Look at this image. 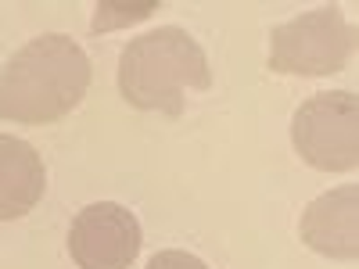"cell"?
Segmentation results:
<instances>
[{
  "mask_svg": "<svg viewBox=\"0 0 359 269\" xmlns=\"http://www.w3.org/2000/svg\"><path fill=\"white\" fill-rule=\"evenodd\" d=\"M90 90V57L65 33L22 43L0 72V118L47 126L65 118Z\"/></svg>",
  "mask_w": 359,
  "mask_h": 269,
  "instance_id": "cell-1",
  "label": "cell"
},
{
  "mask_svg": "<svg viewBox=\"0 0 359 269\" xmlns=\"http://www.w3.org/2000/svg\"><path fill=\"white\" fill-rule=\"evenodd\" d=\"M355 29L341 8L323 4L269 33V69L284 76H334L352 62Z\"/></svg>",
  "mask_w": 359,
  "mask_h": 269,
  "instance_id": "cell-3",
  "label": "cell"
},
{
  "mask_svg": "<svg viewBox=\"0 0 359 269\" xmlns=\"http://www.w3.org/2000/svg\"><path fill=\"white\" fill-rule=\"evenodd\" d=\"M144 233L126 205L94 201L69 226V255L79 269H130L140 255Z\"/></svg>",
  "mask_w": 359,
  "mask_h": 269,
  "instance_id": "cell-5",
  "label": "cell"
},
{
  "mask_svg": "<svg viewBox=\"0 0 359 269\" xmlns=\"http://www.w3.org/2000/svg\"><path fill=\"white\" fill-rule=\"evenodd\" d=\"M155 8L158 4H130V8H118V4H97V11H94V33H111V29H123V25H130V22H140V18H147V15H155Z\"/></svg>",
  "mask_w": 359,
  "mask_h": 269,
  "instance_id": "cell-8",
  "label": "cell"
},
{
  "mask_svg": "<svg viewBox=\"0 0 359 269\" xmlns=\"http://www.w3.org/2000/svg\"><path fill=\"white\" fill-rule=\"evenodd\" d=\"M298 237L316 255L355 262L359 258V187L345 184L320 194L298 219Z\"/></svg>",
  "mask_w": 359,
  "mask_h": 269,
  "instance_id": "cell-6",
  "label": "cell"
},
{
  "mask_svg": "<svg viewBox=\"0 0 359 269\" xmlns=\"http://www.w3.org/2000/svg\"><path fill=\"white\" fill-rule=\"evenodd\" d=\"M291 144L320 172H352L359 162V97L352 90H323L302 101L291 118Z\"/></svg>",
  "mask_w": 359,
  "mask_h": 269,
  "instance_id": "cell-4",
  "label": "cell"
},
{
  "mask_svg": "<svg viewBox=\"0 0 359 269\" xmlns=\"http://www.w3.org/2000/svg\"><path fill=\"white\" fill-rule=\"evenodd\" d=\"M47 191V169L29 140L0 133V223L29 216Z\"/></svg>",
  "mask_w": 359,
  "mask_h": 269,
  "instance_id": "cell-7",
  "label": "cell"
},
{
  "mask_svg": "<svg viewBox=\"0 0 359 269\" xmlns=\"http://www.w3.org/2000/svg\"><path fill=\"white\" fill-rule=\"evenodd\" d=\"M212 86V69L201 43L180 25H162L133 36L118 54V94L137 111L184 115L187 94Z\"/></svg>",
  "mask_w": 359,
  "mask_h": 269,
  "instance_id": "cell-2",
  "label": "cell"
},
{
  "mask_svg": "<svg viewBox=\"0 0 359 269\" xmlns=\"http://www.w3.org/2000/svg\"><path fill=\"white\" fill-rule=\"evenodd\" d=\"M144 269H208V265L184 248H165V251H155Z\"/></svg>",
  "mask_w": 359,
  "mask_h": 269,
  "instance_id": "cell-9",
  "label": "cell"
}]
</instances>
